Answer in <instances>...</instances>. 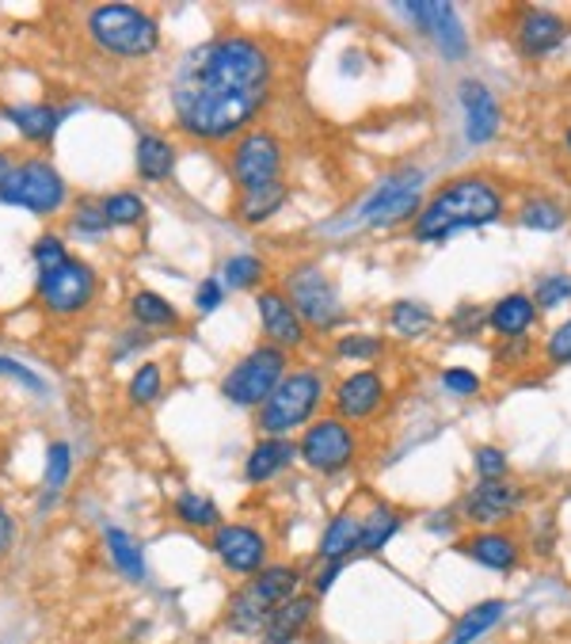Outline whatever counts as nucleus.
<instances>
[{
  "instance_id": "nucleus-1",
  "label": "nucleus",
  "mask_w": 571,
  "mask_h": 644,
  "mask_svg": "<svg viewBox=\"0 0 571 644\" xmlns=\"http://www.w3.org/2000/svg\"><path fill=\"white\" fill-rule=\"evenodd\" d=\"M275 92V54L255 35H217L187 50L172 77L179 134L229 141L259 118Z\"/></svg>"
},
{
  "instance_id": "nucleus-2",
  "label": "nucleus",
  "mask_w": 571,
  "mask_h": 644,
  "mask_svg": "<svg viewBox=\"0 0 571 644\" xmlns=\"http://www.w3.org/2000/svg\"><path fill=\"white\" fill-rule=\"evenodd\" d=\"M503 191L480 172H469V176H457L449 184H442L431 199L419 210L416 226H411V237L416 241H446L457 229H472V226H492V222L503 218Z\"/></svg>"
},
{
  "instance_id": "nucleus-3",
  "label": "nucleus",
  "mask_w": 571,
  "mask_h": 644,
  "mask_svg": "<svg viewBox=\"0 0 571 644\" xmlns=\"http://www.w3.org/2000/svg\"><path fill=\"white\" fill-rule=\"evenodd\" d=\"M88 39L118 62H145L161 47V24L138 4H96L85 16Z\"/></svg>"
},
{
  "instance_id": "nucleus-4",
  "label": "nucleus",
  "mask_w": 571,
  "mask_h": 644,
  "mask_svg": "<svg viewBox=\"0 0 571 644\" xmlns=\"http://www.w3.org/2000/svg\"><path fill=\"white\" fill-rule=\"evenodd\" d=\"M325 401V374L320 370H290L278 389L267 396V404L255 416V427H259L263 439H286L290 431L305 427L313 419V412Z\"/></svg>"
},
{
  "instance_id": "nucleus-5",
  "label": "nucleus",
  "mask_w": 571,
  "mask_h": 644,
  "mask_svg": "<svg viewBox=\"0 0 571 644\" xmlns=\"http://www.w3.org/2000/svg\"><path fill=\"white\" fill-rule=\"evenodd\" d=\"M0 202L39 214V218H54L69 202V184L50 156H27V161H16L12 176L0 184Z\"/></svg>"
},
{
  "instance_id": "nucleus-6",
  "label": "nucleus",
  "mask_w": 571,
  "mask_h": 644,
  "mask_svg": "<svg viewBox=\"0 0 571 644\" xmlns=\"http://www.w3.org/2000/svg\"><path fill=\"white\" fill-rule=\"evenodd\" d=\"M290 374V355L275 343H259L221 378V396L237 408H263L278 381Z\"/></svg>"
},
{
  "instance_id": "nucleus-7",
  "label": "nucleus",
  "mask_w": 571,
  "mask_h": 644,
  "mask_svg": "<svg viewBox=\"0 0 571 644\" xmlns=\"http://www.w3.org/2000/svg\"><path fill=\"white\" fill-rule=\"evenodd\" d=\"M35 298L50 317H80L96 305L100 298V272L96 264H88L85 256H73L69 264H62L58 272L39 275L35 282Z\"/></svg>"
},
{
  "instance_id": "nucleus-8",
  "label": "nucleus",
  "mask_w": 571,
  "mask_h": 644,
  "mask_svg": "<svg viewBox=\"0 0 571 644\" xmlns=\"http://www.w3.org/2000/svg\"><path fill=\"white\" fill-rule=\"evenodd\" d=\"M282 294L290 298L305 325H313L317 332H328L343 320V305L335 287L328 282V275L317 264H294L282 279Z\"/></svg>"
},
{
  "instance_id": "nucleus-9",
  "label": "nucleus",
  "mask_w": 571,
  "mask_h": 644,
  "mask_svg": "<svg viewBox=\"0 0 571 644\" xmlns=\"http://www.w3.org/2000/svg\"><path fill=\"white\" fill-rule=\"evenodd\" d=\"M297 458L313 473H343L358 458V435L347 419H317L297 439Z\"/></svg>"
},
{
  "instance_id": "nucleus-10",
  "label": "nucleus",
  "mask_w": 571,
  "mask_h": 644,
  "mask_svg": "<svg viewBox=\"0 0 571 644\" xmlns=\"http://www.w3.org/2000/svg\"><path fill=\"white\" fill-rule=\"evenodd\" d=\"M229 176L240 194L282 184V141L270 130H248L229 156Z\"/></svg>"
},
{
  "instance_id": "nucleus-11",
  "label": "nucleus",
  "mask_w": 571,
  "mask_h": 644,
  "mask_svg": "<svg viewBox=\"0 0 571 644\" xmlns=\"http://www.w3.org/2000/svg\"><path fill=\"white\" fill-rule=\"evenodd\" d=\"M419 184H423V172H396V176H389L385 184L366 199V206L358 210V218L378 229H393L408 218H419V206H423Z\"/></svg>"
},
{
  "instance_id": "nucleus-12",
  "label": "nucleus",
  "mask_w": 571,
  "mask_h": 644,
  "mask_svg": "<svg viewBox=\"0 0 571 644\" xmlns=\"http://www.w3.org/2000/svg\"><path fill=\"white\" fill-rule=\"evenodd\" d=\"M210 550L221 560L225 572L244 576V580H252L255 572L267 568V538H263V530L248 527V522H221L210 534Z\"/></svg>"
},
{
  "instance_id": "nucleus-13",
  "label": "nucleus",
  "mask_w": 571,
  "mask_h": 644,
  "mask_svg": "<svg viewBox=\"0 0 571 644\" xmlns=\"http://www.w3.org/2000/svg\"><path fill=\"white\" fill-rule=\"evenodd\" d=\"M522 500H525V492L518 489L515 481H480L465 492L461 519L472 522V527H480V530H495L503 519L518 515Z\"/></svg>"
},
{
  "instance_id": "nucleus-14",
  "label": "nucleus",
  "mask_w": 571,
  "mask_h": 644,
  "mask_svg": "<svg viewBox=\"0 0 571 644\" xmlns=\"http://www.w3.org/2000/svg\"><path fill=\"white\" fill-rule=\"evenodd\" d=\"M255 310H259V325H263L267 343H275V348H282V351L302 348L305 343L309 328H305L302 313L290 305V298H286L282 290H259V294H255Z\"/></svg>"
},
{
  "instance_id": "nucleus-15",
  "label": "nucleus",
  "mask_w": 571,
  "mask_h": 644,
  "mask_svg": "<svg viewBox=\"0 0 571 644\" xmlns=\"http://www.w3.org/2000/svg\"><path fill=\"white\" fill-rule=\"evenodd\" d=\"M404 12L416 20V27L427 35V39L439 42L442 58H449V62H461L465 50H469V42H465V31H461V24H457V12L449 9V4L423 0V4H404Z\"/></svg>"
},
{
  "instance_id": "nucleus-16",
  "label": "nucleus",
  "mask_w": 571,
  "mask_h": 644,
  "mask_svg": "<svg viewBox=\"0 0 571 644\" xmlns=\"http://www.w3.org/2000/svg\"><path fill=\"white\" fill-rule=\"evenodd\" d=\"M385 404V378L378 370H355L340 381L335 389V412L351 424L358 419H370L373 412Z\"/></svg>"
},
{
  "instance_id": "nucleus-17",
  "label": "nucleus",
  "mask_w": 571,
  "mask_h": 644,
  "mask_svg": "<svg viewBox=\"0 0 571 644\" xmlns=\"http://www.w3.org/2000/svg\"><path fill=\"white\" fill-rule=\"evenodd\" d=\"M457 100L465 108V138H469V146L492 141V134L499 130V103H495L492 88L484 80H461Z\"/></svg>"
},
{
  "instance_id": "nucleus-18",
  "label": "nucleus",
  "mask_w": 571,
  "mask_h": 644,
  "mask_svg": "<svg viewBox=\"0 0 571 644\" xmlns=\"http://www.w3.org/2000/svg\"><path fill=\"white\" fill-rule=\"evenodd\" d=\"M465 557H472L477 565L492 568V572H515L518 560H522V545L515 534H503V530H477L461 542Z\"/></svg>"
},
{
  "instance_id": "nucleus-19",
  "label": "nucleus",
  "mask_w": 571,
  "mask_h": 644,
  "mask_svg": "<svg viewBox=\"0 0 571 644\" xmlns=\"http://www.w3.org/2000/svg\"><path fill=\"white\" fill-rule=\"evenodd\" d=\"M518 50H522L525 58H541L548 54V50H556L563 39H568V24H563L560 16H553V12H541V9H525L522 20H518Z\"/></svg>"
},
{
  "instance_id": "nucleus-20",
  "label": "nucleus",
  "mask_w": 571,
  "mask_h": 644,
  "mask_svg": "<svg viewBox=\"0 0 571 644\" xmlns=\"http://www.w3.org/2000/svg\"><path fill=\"white\" fill-rule=\"evenodd\" d=\"M0 115L9 118L16 126V134L31 146H50L62 126V108H50V103H9V108L0 111Z\"/></svg>"
},
{
  "instance_id": "nucleus-21",
  "label": "nucleus",
  "mask_w": 571,
  "mask_h": 644,
  "mask_svg": "<svg viewBox=\"0 0 571 644\" xmlns=\"http://www.w3.org/2000/svg\"><path fill=\"white\" fill-rule=\"evenodd\" d=\"M244 591L255 598V603H263L270 614H275L286 598L302 595V572H297L294 565H267L263 572H255L252 580L244 583Z\"/></svg>"
},
{
  "instance_id": "nucleus-22",
  "label": "nucleus",
  "mask_w": 571,
  "mask_h": 644,
  "mask_svg": "<svg viewBox=\"0 0 571 644\" xmlns=\"http://www.w3.org/2000/svg\"><path fill=\"white\" fill-rule=\"evenodd\" d=\"M313 614H317V595L286 598V603L270 614L267 629H263V644H297V636L309 629Z\"/></svg>"
},
{
  "instance_id": "nucleus-23",
  "label": "nucleus",
  "mask_w": 571,
  "mask_h": 644,
  "mask_svg": "<svg viewBox=\"0 0 571 644\" xmlns=\"http://www.w3.org/2000/svg\"><path fill=\"white\" fill-rule=\"evenodd\" d=\"M294 458H297V443H290V439H259V443L248 451L244 481L248 484L275 481L282 469H290V462H294Z\"/></svg>"
},
{
  "instance_id": "nucleus-24",
  "label": "nucleus",
  "mask_w": 571,
  "mask_h": 644,
  "mask_svg": "<svg viewBox=\"0 0 571 644\" xmlns=\"http://www.w3.org/2000/svg\"><path fill=\"white\" fill-rule=\"evenodd\" d=\"M503 618H507V603H503V598H484V603L469 606V610L449 626L446 644H480Z\"/></svg>"
},
{
  "instance_id": "nucleus-25",
  "label": "nucleus",
  "mask_w": 571,
  "mask_h": 644,
  "mask_svg": "<svg viewBox=\"0 0 571 644\" xmlns=\"http://www.w3.org/2000/svg\"><path fill=\"white\" fill-rule=\"evenodd\" d=\"M533 320H537V305L525 294L499 298V302L492 305V313H487V325H492V332L503 336V340H522L533 328Z\"/></svg>"
},
{
  "instance_id": "nucleus-26",
  "label": "nucleus",
  "mask_w": 571,
  "mask_h": 644,
  "mask_svg": "<svg viewBox=\"0 0 571 644\" xmlns=\"http://www.w3.org/2000/svg\"><path fill=\"white\" fill-rule=\"evenodd\" d=\"M134 161H138V176L145 184H164L176 172V146L164 134H141L138 149H134Z\"/></svg>"
},
{
  "instance_id": "nucleus-27",
  "label": "nucleus",
  "mask_w": 571,
  "mask_h": 644,
  "mask_svg": "<svg viewBox=\"0 0 571 644\" xmlns=\"http://www.w3.org/2000/svg\"><path fill=\"white\" fill-rule=\"evenodd\" d=\"M358 538H363V515H358V512H340L325 527V534H320L317 557L320 560L351 557V553H358Z\"/></svg>"
},
{
  "instance_id": "nucleus-28",
  "label": "nucleus",
  "mask_w": 571,
  "mask_h": 644,
  "mask_svg": "<svg viewBox=\"0 0 571 644\" xmlns=\"http://www.w3.org/2000/svg\"><path fill=\"white\" fill-rule=\"evenodd\" d=\"M103 545H107V557H111V565H115V572H123L126 580L141 583L149 576L145 553H141V545L134 542L123 527H103Z\"/></svg>"
},
{
  "instance_id": "nucleus-29",
  "label": "nucleus",
  "mask_w": 571,
  "mask_h": 644,
  "mask_svg": "<svg viewBox=\"0 0 571 644\" xmlns=\"http://www.w3.org/2000/svg\"><path fill=\"white\" fill-rule=\"evenodd\" d=\"M286 199H290L286 184H270V187H259V191H248L237 199V218L244 222V226H263V222H270L278 210L286 206Z\"/></svg>"
},
{
  "instance_id": "nucleus-30",
  "label": "nucleus",
  "mask_w": 571,
  "mask_h": 644,
  "mask_svg": "<svg viewBox=\"0 0 571 644\" xmlns=\"http://www.w3.org/2000/svg\"><path fill=\"white\" fill-rule=\"evenodd\" d=\"M401 512L389 504H373L370 512L363 515V538H358V553H378L385 550L389 542L396 538L401 530Z\"/></svg>"
},
{
  "instance_id": "nucleus-31",
  "label": "nucleus",
  "mask_w": 571,
  "mask_h": 644,
  "mask_svg": "<svg viewBox=\"0 0 571 644\" xmlns=\"http://www.w3.org/2000/svg\"><path fill=\"white\" fill-rule=\"evenodd\" d=\"M130 320L138 328H172L179 325V310L164 294H156V290H134Z\"/></svg>"
},
{
  "instance_id": "nucleus-32",
  "label": "nucleus",
  "mask_w": 571,
  "mask_h": 644,
  "mask_svg": "<svg viewBox=\"0 0 571 644\" xmlns=\"http://www.w3.org/2000/svg\"><path fill=\"white\" fill-rule=\"evenodd\" d=\"M176 519L191 530H217L221 527V512L210 496H199V492H179L176 504H172Z\"/></svg>"
},
{
  "instance_id": "nucleus-33",
  "label": "nucleus",
  "mask_w": 571,
  "mask_h": 644,
  "mask_svg": "<svg viewBox=\"0 0 571 644\" xmlns=\"http://www.w3.org/2000/svg\"><path fill=\"white\" fill-rule=\"evenodd\" d=\"M100 206L111 229H130L145 222V199L138 191H111L100 199Z\"/></svg>"
},
{
  "instance_id": "nucleus-34",
  "label": "nucleus",
  "mask_w": 571,
  "mask_h": 644,
  "mask_svg": "<svg viewBox=\"0 0 571 644\" xmlns=\"http://www.w3.org/2000/svg\"><path fill=\"white\" fill-rule=\"evenodd\" d=\"M389 325H393L396 336H404V340H419V336H427L434 328V313L427 310V305L411 302V298H401V302H393V310H389Z\"/></svg>"
},
{
  "instance_id": "nucleus-35",
  "label": "nucleus",
  "mask_w": 571,
  "mask_h": 644,
  "mask_svg": "<svg viewBox=\"0 0 571 644\" xmlns=\"http://www.w3.org/2000/svg\"><path fill=\"white\" fill-rule=\"evenodd\" d=\"M161 393H164L161 363H141L138 370H134V378L126 381V401H130L134 408H145V404H153Z\"/></svg>"
},
{
  "instance_id": "nucleus-36",
  "label": "nucleus",
  "mask_w": 571,
  "mask_h": 644,
  "mask_svg": "<svg viewBox=\"0 0 571 644\" xmlns=\"http://www.w3.org/2000/svg\"><path fill=\"white\" fill-rule=\"evenodd\" d=\"M69 477H73V451H69V443L58 439V443L47 446V473H42V484H47V504L62 496V489L69 484Z\"/></svg>"
},
{
  "instance_id": "nucleus-37",
  "label": "nucleus",
  "mask_w": 571,
  "mask_h": 644,
  "mask_svg": "<svg viewBox=\"0 0 571 644\" xmlns=\"http://www.w3.org/2000/svg\"><path fill=\"white\" fill-rule=\"evenodd\" d=\"M65 233L80 237V241H103V237L111 233V226H107V218H103L100 202H80L69 214V222H65Z\"/></svg>"
},
{
  "instance_id": "nucleus-38",
  "label": "nucleus",
  "mask_w": 571,
  "mask_h": 644,
  "mask_svg": "<svg viewBox=\"0 0 571 644\" xmlns=\"http://www.w3.org/2000/svg\"><path fill=\"white\" fill-rule=\"evenodd\" d=\"M225 275V287L229 290H255L263 282V275H267V264H263L259 256H229L221 267Z\"/></svg>"
},
{
  "instance_id": "nucleus-39",
  "label": "nucleus",
  "mask_w": 571,
  "mask_h": 644,
  "mask_svg": "<svg viewBox=\"0 0 571 644\" xmlns=\"http://www.w3.org/2000/svg\"><path fill=\"white\" fill-rule=\"evenodd\" d=\"M518 218H522L525 229L553 233V229H560L563 222H568V214H563V206H560V202H553V199H530V202H522Z\"/></svg>"
},
{
  "instance_id": "nucleus-40",
  "label": "nucleus",
  "mask_w": 571,
  "mask_h": 644,
  "mask_svg": "<svg viewBox=\"0 0 571 644\" xmlns=\"http://www.w3.org/2000/svg\"><path fill=\"white\" fill-rule=\"evenodd\" d=\"M69 249H65V237L58 233H42L39 241L31 244V264L39 267V275L47 272H58L62 264H69Z\"/></svg>"
},
{
  "instance_id": "nucleus-41",
  "label": "nucleus",
  "mask_w": 571,
  "mask_h": 644,
  "mask_svg": "<svg viewBox=\"0 0 571 644\" xmlns=\"http://www.w3.org/2000/svg\"><path fill=\"white\" fill-rule=\"evenodd\" d=\"M568 298H571V275H545V279H537V287H533V305H537L541 313L556 310V305H563Z\"/></svg>"
},
{
  "instance_id": "nucleus-42",
  "label": "nucleus",
  "mask_w": 571,
  "mask_h": 644,
  "mask_svg": "<svg viewBox=\"0 0 571 644\" xmlns=\"http://www.w3.org/2000/svg\"><path fill=\"white\" fill-rule=\"evenodd\" d=\"M472 466H477L480 481H507V454L499 451V446H477V454H472Z\"/></svg>"
},
{
  "instance_id": "nucleus-43",
  "label": "nucleus",
  "mask_w": 571,
  "mask_h": 644,
  "mask_svg": "<svg viewBox=\"0 0 571 644\" xmlns=\"http://www.w3.org/2000/svg\"><path fill=\"white\" fill-rule=\"evenodd\" d=\"M335 355L340 358H355V363H370V358L381 355V340L378 336H363V332H351L335 343Z\"/></svg>"
},
{
  "instance_id": "nucleus-44",
  "label": "nucleus",
  "mask_w": 571,
  "mask_h": 644,
  "mask_svg": "<svg viewBox=\"0 0 571 644\" xmlns=\"http://www.w3.org/2000/svg\"><path fill=\"white\" fill-rule=\"evenodd\" d=\"M0 378H12V381H20V386H27L35 396H42V393H47V381H42L35 370H27V366L20 363V358L0 355Z\"/></svg>"
},
{
  "instance_id": "nucleus-45",
  "label": "nucleus",
  "mask_w": 571,
  "mask_h": 644,
  "mask_svg": "<svg viewBox=\"0 0 571 644\" xmlns=\"http://www.w3.org/2000/svg\"><path fill=\"white\" fill-rule=\"evenodd\" d=\"M442 386H446L454 396H472V393H480V378H477L472 370H465V366H449V370L442 374Z\"/></svg>"
},
{
  "instance_id": "nucleus-46",
  "label": "nucleus",
  "mask_w": 571,
  "mask_h": 644,
  "mask_svg": "<svg viewBox=\"0 0 571 644\" xmlns=\"http://www.w3.org/2000/svg\"><path fill=\"white\" fill-rule=\"evenodd\" d=\"M545 355H548V363H556V366L571 363V320L553 328V336H548V343H545Z\"/></svg>"
},
{
  "instance_id": "nucleus-47",
  "label": "nucleus",
  "mask_w": 571,
  "mask_h": 644,
  "mask_svg": "<svg viewBox=\"0 0 571 644\" xmlns=\"http://www.w3.org/2000/svg\"><path fill=\"white\" fill-rule=\"evenodd\" d=\"M221 302H225V287H221V282H217V279L199 282V290H194V310H199V313H214Z\"/></svg>"
},
{
  "instance_id": "nucleus-48",
  "label": "nucleus",
  "mask_w": 571,
  "mask_h": 644,
  "mask_svg": "<svg viewBox=\"0 0 571 644\" xmlns=\"http://www.w3.org/2000/svg\"><path fill=\"white\" fill-rule=\"evenodd\" d=\"M340 572H343V560H328V565L320 568L317 576H313V595L325 598L328 591H332V583L340 580Z\"/></svg>"
},
{
  "instance_id": "nucleus-49",
  "label": "nucleus",
  "mask_w": 571,
  "mask_h": 644,
  "mask_svg": "<svg viewBox=\"0 0 571 644\" xmlns=\"http://www.w3.org/2000/svg\"><path fill=\"white\" fill-rule=\"evenodd\" d=\"M12 545H16V519H12V512L4 507V500H0V560L9 557Z\"/></svg>"
},
{
  "instance_id": "nucleus-50",
  "label": "nucleus",
  "mask_w": 571,
  "mask_h": 644,
  "mask_svg": "<svg viewBox=\"0 0 571 644\" xmlns=\"http://www.w3.org/2000/svg\"><path fill=\"white\" fill-rule=\"evenodd\" d=\"M522 355H530V340H503V348L495 351V358H499V363H525Z\"/></svg>"
},
{
  "instance_id": "nucleus-51",
  "label": "nucleus",
  "mask_w": 571,
  "mask_h": 644,
  "mask_svg": "<svg viewBox=\"0 0 571 644\" xmlns=\"http://www.w3.org/2000/svg\"><path fill=\"white\" fill-rule=\"evenodd\" d=\"M12 168H16V161H12V156L4 153V149H0V184H4V179L12 176Z\"/></svg>"
},
{
  "instance_id": "nucleus-52",
  "label": "nucleus",
  "mask_w": 571,
  "mask_h": 644,
  "mask_svg": "<svg viewBox=\"0 0 571 644\" xmlns=\"http://www.w3.org/2000/svg\"><path fill=\"white\" fill-rule=\"evenodd\" d=\"M563 146H568V153H571V130H568V134H563Z\"/></svg>"
}]
</instances>
